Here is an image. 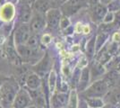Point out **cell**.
Masks as SVG:
<instances>
[{"label": "cell", "instance_id": "6da1fadb", "mask_svg": "<svg viewBox=\"0 0 120 108\" xmlns=\"http://www.w3.org/2000/svg\"><path fill=\"white\" fill-rule=\"evenodd\" d=\"M109 91V89L103 79H99L90 85L84 92H82V96L84 98H102L108 94Z\"/></svg>", "mask_w": 120, "mask_h": 108}, {"label": "cell", "instance_id": "7a4b0ae2", "mask_svg": "<svg viewBox=\"0 0 120 108\" xmlns=\"http://www.w3.org/2000/svg\"><path fill=\"white\" fill-rule=\"evenodd\" d=\"M15 96L16 91L15 87L8 82L4 84L0 88V105L4 108L9 107L15 100Z\"/></svg>", "mask_w": 120, "mask_h": 108}, {"label": "cell", "instance_id": "3957f363", "mask_svg": "<svg viewBox=\"0 0 120 108\" xmlns=\"http://www.w3.org/2000/svg\"><path fill=\"white\" fill-rule=\"evenodd\" d=\"M90 69L86 67L82 69L81 71V76L79 78V81L77 84V90L80 91L81 93L84 92L87 89V88L90 86Z\"/></svg>", "mask_w": 120, "mask_h": 108}, {"label": "cell", "instance_id": "277c9868", "mask_svg": "<svg viewBox=\"0 0 120 108\" xmlns=\"http://www.w3.org/2000/svg\"><path fill=\"white\" fill-rule=\"evenodd\" d=\"M46 18H47L46 20H47L49 27L52 29H56L59 25L60 20H61V14L59 10L57 9H51L47 12Z\"/></svg>", "mask_w": 120, "mask_h": 108}, {"label": "cell", "instance_id": "5b68a950", "mask_svg": "<svg viewBox=\"0 0 120 108\" xmlns=\"http://www.w3.org/2000/svg\"><path fill=\"white\" fill-rule=\"evenodd\" d=\"M30 102V96L27 92L22 90L18 93L14 100V107L15 108H26L28 107Z\"/></svg>", "mask_w": 120, "mask_h": 108}, {"label": "cell", "instance_id": "8992f818", "mask_svg": "<svg viewBox=\"0 0 120 108\" xmlns=\"http://www.w3.org/2000/svg\"><path fill=\"white\" fill-rule=\"evenodd\" d=\"M30 37V27L28 25H22L15 33V42L18 45L26 43Z\"/></svg>", "mask_w": 120, "mask_h": 108}, {"label": "cell", "instance_id": "52a82bcc", "mask_svg": "<svg viewBox=\"0 0 120 108\" xmlns=\"http://www.w3.org/2000/svg\"><path fill=\"white\" fill-rule=\"evenodd\" d=\"M81 7H82V3L80 0H68L62 6V10L65 15L70 16L78 12L81 9Z\"/></svg>", "mask_w": 120, "mask_h": 108}, {"label": "cell", "instance_id": "ba28073f", "mask_svg": "<svg viewBox=\"0 0 120 108\" xmlns=\"http://www.w3.org/2000/svg\"><path fill=\"white\" fill-rule=\"evenodd\" d=\"M46 25V19L45 17L42 16L40 13L36 14L33 16L32 20H31V24H30V28L34 32H40L41 30L44 29Z\"/></svg>", "mask_w": 120, "mask_h": 108}, {"label": "cell", "instance_id": "9c48e42d", "mask_svg": "<svg viewBox=\"0 0 120 108\" xmlns=\"http://www.w3.org/2000/svg\"><path fill=\"white\" fill-rule=\"evenodd\" d=\"M68 103V96L65 93L55 94L51 98V105L53 108H62Z\"/></svg>", "mask_w": 120, "mask_h": 108}, {"label": "cell", "instance_id": "30bf717a", "mask_svg": "<svg viewBox=\"0 0 120 108\" xmlns=\"http://www.w3.org/2000/svg\"><path fill=\"white\" fill-rule=\"evenodd\" d=\"M118 76H119V73H117L116 70L115 71L111 70V71H109L105 75V77L103 78V81L107 84L109 89H113L116 86Z\"/></svg>", "mask_w": 120, "mask_h": 108}, {"label": "cell", "instance_id": "8fae6325", "mask_svg": "<svg viewBox=\"0 0 120 108\" xmlns=\"http://www.w3.org/2000/svg\"><path fill=\"white\" fill-rule=\"evenodd\" d=\"M107 14V7L101 3H98L93 6L92 17L96 21H101Z\"/></svg>", "mask_w": 120, "mask_h": 108}, {"label": "cell", "instance_id": "7c38bea8", "mask_svg": "<svg viewBox=\"0 0 120 108\" xmlns=\"http://www.w3.org/2000/svg\"><path fill=\"white\" fill-rule=\"evenodd\" d=\"M15 15V7L11 4L5 5L0 10V17L4 21H10Z\"/></svg>", "mask_w": 120, "mask_h": 108}, {"label": "cell", "instance_id": "4fadbf2b", "mask_svg": "<svg viewBox=\"0 0 120 108\" xmlns=\"http://www.w3.org/2000/svg\"><path fill=\"white\" fill-rule=\"evenodd\" d=\"M89 108H103L105 106V102L102 98H84Z\"/></svg>", "mask_w": 120, "mask_h": 108}, {"label": "cell", "instance_id": "5bb4252c", "mask_svg": "<svg viewBox=\"0 0 120 108\" xmlns=\"http://www.w3.org/2000/svg\"><path fill=\"white\" fill-rule=\"evenodd\" d=\"M27 86L32 89V90H36L38 89V88H40V84H41V81H40V78L39 77L38 75L36 74H33V75H30L28 78H27Z\"/></svg>", "mask_w": 120, "mask_h": 108}, {"label": "cell", "instance_id": "9a60e30c", "mask_svg": "<svg viewBox=\"0 0 120 108\" xmlns=\"http://www.w3.org/2000/svg\"><path fill=\"white\" fill-rule=\"evenodd\" d=\"M35 68L37 72L40 74V75H44V73H46V71L48 70V68H49V56L47 55L46 57L43 58V60L39 63L37 64V66Z\"/></svg>", "mask_w": 120, "mask_h": 108}, {"label": "cell", "instance_id": "2e32d148", "mask_svg": "<svg viewBox=\"0 0 120 108\" xmlns=\"http://www.w3.org/2000/svg\"><path fill=\"white\" fill-rule=\"evenodd\" d=\"M105 72H106V69L104 68V66L101 65L99 62H97L95 64H93L91 69L90 70V76H92V77H100V76L104 75Z\"/></svg>", "mask_w": 120, "mask_h": 108}, {"label": "cell", "instance_id": "e0dca14e", "mask_svg": "<svg viewBox=\"0 0 120 108\" xmlns=\"http://www.w3.org/2000/svg\"><path fill=\"white\" fill-rule=\"evenodd\" d=\"M27 47H29L30 49V51L33 52V53H36L39 50V39H38V36L37 35H31L29 37L28 41H27Z\"/></svg>", "mask_w": 120, "mask_h": 108}, {"label": "cell", "instance_id": "ac0fdd59", "mask_svg": "<svg viewBox=\"0 0 120 108\" xmlns=\"http://www.w3.org/2000/svg\"><path fill=\"white\" fill-rule=\"evenodd\" d=\"M50 2L49 0H36L35 8L39 13H45L49 9Z\"/></svg>", "mask_w": 120, "mask_h": 108}, {"label": "cell", "instance_id": "d6986e66", "mask_svg": "<svg viewBox=\"0 0 120 108\" xmlns=\"http://www.w3.org/2000/svg\"><path fill=\"white\" fill-rule=\"evenodd\" d=\"M78 103H79V99H78L77 92L75 89H73L71 91L69 97H68L67 106H68V108H77L78 107Z\"/></svg>", "mask_w": 120, "mask_h": 108}, {"label": "cell", "instance_id": "ffe728a7", "mask_svg": "<svg viewBox=\"0 0 120 108\" xmlns=\"http://www.w3.org/2000/svg\"><path fill=\"white\" fill-rule=\"evenodd\" d=\"M95 41L96 38L93 37L90 39V41H88L87 43V46H86V53H87V57L89 59H92L94 54H95Z\"/></svg>", "mask_w": 120, "mask_h": 108}, {"label": "cell", "instance_id": "44dd1931", "mask_svg": "<svg viewBox=\"0 0 120 108\" xmlns=\"http://www.w3.org/2000/svg\"><path fill=\"white\" fill-rule=\"evenodd\" d=\"M17 52L21 56H22L23 58H30L33 54V52L30 51V48L24 46V45H18L17 46Z\"/></svg>", "mask_w": 120, "mask_h": 108}, {"label": "cell", "instance_id": "7402d4cb", "mask_svg": "<svg viewBox=\"0 0 120 108\" xmlns=\"http://www.w3.org/2000/svg\"><path fill=\"white\" fill-rule=\"evenodd\" d=\"M106 39H107V35L105 33H100L97 36L95 41V51L96 52H99L100 50L101 46L104 44V42L106 41Z\"/></svg>", "mask_w": 120, "mask_h": 108}, {"label": "cell", "instance_id": "603a6c76", "mask_svg": "<svg viewBox=\"0 0 120 108\" xmlns=\"http://www.w3.org/2000/svg\"><path fill=\"white\" fill-rule=\"evenodd\" d=\"M56 85V75L55 71L50 72L49 78V91L53 93L55 91Z\"/></svg>", "mask_w": 120, "mask_h": 108}, {"label": "cell", "instance_id": "cb8c5ba5", "mask_svg": "<svg viewBox=\"0 0 120 108\" xmlns=\"http://www.w3.org/2000/svg\"><path fill=\"white\" fill-rule=\"evenodd\" d=\"M30 15H31V11L29 5H24L23 9L22 10V15H21V20L23 22H28L30 19Z\"/></svg>", "mask_w": 120, "mask_h": 108}, {"label": "cell", "instance_id": "d4e9b609", "mask_svg": "<svg viewBox=\"0 0 120 108\" xmlns=\"http://www.w3.org/2000/svg\"><path fill=\"white\" fill-rule=\"evenodd\" d=\"M81 71H82V70H81L80 68H76L75 72H74L72 82H73V86H74L75 88L77 87V84H78V81H79V78H80V76H81Z\"/></svg>", "mask_w": 120, "mask_h": 108}, {"label": "cell", "instance_id": "484cf974", "mask_svg": "<svg viewBox=\"0 0 120 108\" xmlns=\"http://www.w3.org/2000/svg\"><path fill=\"white\" fill-rule=\"evenodd\" d=\"M59 24L62 29H66L68 26L70 25V21L66 16H63V17H61Z\"/></svg>", "mask_w": 120, "mask_h": 108}, {"label": "cell", "instance_id": "4316f807", "mask_svg": "<svg viewBox=\"0 0 120 108\" xmlns=\"http://www.w3.org/2000/svg\"><path fill=\"white\" fill-rule=\"evenodd\" d=\"M87 65H88V59L86 58V56H82L80 59V61H79V64H78V68L82 69V68L87 67Z\"/></svg>", "mask_w": 120, "mask_h": 108}, {"label": "cell", "instance_id": "83f0119b", "mask_svg": "<svg viewBox=\"0 0 120 108\" xmlns=\"http://www.w3.org/2000/svg\"><path fill=\"white\" fill-rule=\"evenodd\" d=\"M114 14H113V12H109V13H107L106 14V16H104V18H103V23H105V24H108V23H111L112 21L114 20Z\"/></svg>", "mask_w": 120, "mask_h": 108}, {"label": "cell", "instance_id": "f1b7e54d", "mask_svg": "<svg viewBox=\"0 0 120 108\" xmlns=\"http://www.w3.org/2000/svg\"><path fill=\"white\" fill-rule=\"evenodd\" d=\"M41 41L44 43V44H49L50 41H51V36L48 33H46L45 35H43L42 39H41Z\"/></svg>", "mask_w": 120, "mask_h": 108}, {"label": "cell", "instance_id": "f546056e", "mask_svg": "<svg viewBox=\"0 0 120 108\" xmlns=\"http://www.w3.org/2000/svg\"><path fill=\"white\" fill-rule=\"evenodd\" d=\"M75 31L76 33H81L82 32V24L81 23H77L75 27Z\"/></svg>", "mask_w": 120, "mask_h": 108}, {"label": "cell", "instance_id": "4dcf8cb0", "mask_svg": "<svg viewBox=\"0 0 120 108\" xmlns=\"http://www.w3.org/2000/svg\"><path fill=\"white\" fill-rule=\"evenodd\" d=\"M77 108H89V107H88L86 102L84 101V99H82L81 101H79V103H78V107Z\"/></svg>", "mask_w": 120, "mask_h": 108}, {"label": "cell", "instance_id": "1f68e13d", "mask_svg": "<svg viewBox=\"0 0 120 108\" xmlns=\"http://www.w3.org/2000/svg\"><path fill=\"white\" fill-rule=\"evenodd\" d=\"M113 40L116 42H119L120 41V32H116L115 34L113 35Z\"/></svg>", "mask_w": 120, "mask_h": 108}, {"label": "cell", "instance_id": "d6a6232c", "mask_svg": "<svg viewBox=\"0 0 120 108\" xmlns=\"http://www.w3.org/2000/svg\"><path fill=\"white\" fill-rule=\"evenodd\" d=\"M82 32L85 34H88L90 32V27L89 25H82Z\"/></svg>", "mask_w": 120, "mask_h": 108}, {"label": "cell", "instance_id": "836d02e7", "mask_svg": "<svg viewBox=\"0 0 120 108\" xmlns=\"http://www.w3.org/2000/svg\"><path fill=\"white\" fill-rule=\"evenodd\" d=\"M115 68H116V71L117 72V73H120V62L116 65V67Z\"/></svg>", "mask_w": 120, "mask_h": 108}, {"label": "cell", "instance_id": "e575fe53", "mask_svg": "<svg viewBox=\"0 0 120 108\" xmlns=\"http://www.w3.org/2000/svg\"><path fill=\"white\" fill-rule=\"evenodd\" d=\"M101 1V4L103 3V4H107V3H109L111 0H100Z\"/></svg>", "mask_w": 120, "mask_h": 108}, {"label": "cell", "instance_id": "d590c367", "mask_svg": "<svg viewBox=\"0 0 120 108\" xmlns=\"http://www.w3.org/2000/svg\"><path fill=\"white\" fill-rule=\"evenodd\" d=\"M75 48H73V51H77V50H79V47L77 46V45H75V46H74Z\"/></svg>", "mask_w": 120, "mask_h": 108}, {"label": "cell", "instance_id": "8d00e7d4", "mask_svg": "<svg viewBox=\"0 0 120 108\" xmlns=\"http://www.w3.org/2000/svg\"><path fill=\"white\" fill-rule=\"evenodd\" d=\"M58 2H60V3H65L66 1H68V0H57Z\"/></svg>", "mask_w": 120, "mask_h": 108}, {"label": "cell", "instance_id": "74e56055", "mask_svg": "<svg viewBox=\"0 0 120 108\" xmlns=\"http://www.w3.org/2000/svg\"><path fill=\"white\" fill-rule=\"evenodd\" d=\"M27 108H37L36 106H34V105H30V106H28Z\"/></svg>", "mask_w": 120, "mask_h": 108}, {"label": "cell", "instance_id": "f35d334b", "mask_svg": "<svg viewBox=\"0 0 120 108\" xmlns=\"http://www.w3.org/2000/svg\"><path fill=\"white\" fill-rule=\"evenodd\" d=\"M103 108H104V107H103Z\"/></svg>", "mask_w": 120, "mask_h": 108}]
</instances>
